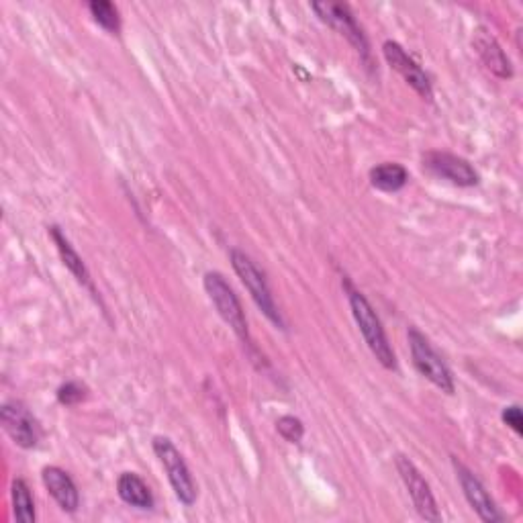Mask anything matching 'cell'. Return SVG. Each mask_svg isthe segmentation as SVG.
<instances>
[{
	"instance_id": "cell-1",
	"label": "cell",
	"mask_w": 523,
	"mask_h": 523,
	"mask_svg": "<svg viewBox=\"0 0 523 523\" xmlns=\"http://www.w3.org/2000/svg\"><path fill=\"white\" fill-rule=\"evenodd\" d=\"M344 289L348 293V301H350V309H352V315L362 331V336L370 348V352L374 354V358L383 364L385 368L389 370H395L397 368V358H395V352H393V346L389 344V338H387V331L383 327V323H380L376 311L372 309V305L368 303V299L356 291L352 287L350 280H344Z\"/></svg>"
},
{
	"instance_id": "cell-2",
	"label": "cell",
	"mask_w": 523,
	"mask_h": 523,
	"mask_svg": "<svg viewBox=\"0 0 523 523\" xmlns=\"http://www.w3.org/2000/svg\"><path fill=\"white\" fill-rule=\"evenodd\" d=\"M231 266L235 270V274L240 276L242 284L248 289V293L252 295L254 303L258 305V309L278 327L284 329V319L278 311V305L270 293L268 287V280L264 276V272L256 266V262L242 250H231Z\"/></svg>"
},
{
	"instance_id": "cell-3",
	"label": "cell",
	"mask_w": 523,
	"mask_h": 523,
	"mask_svg": "<svg viewBox=\"0 0 523 523\" xmlns=\"http://www.w3.org/2000/svg\"><path fill=\"white\" fill-rule=\"evenodd\" d=\"M409 348H411V358L413 364L417 368V372L421 376H425L430 380L432 385H436L442 393L446 395H454V376L450 372V368L446 366V362L442 360V356L432 348L430 340H427L419 329L411 327L409 329Z\"/></svg>"
},
{
	"instance_id": "cell-4",
	"label": "cell",
	"mask_w": 523,
	"mask_h": 523,
	"mask_svg": "<svg viewBox=\"0 0 523 523\" xmlns=\"http://www.w3.org/2000/svg\"><path fill=\"white\" fill-rule=\"evenodd\" d=\"M205 291H207L211 303L215 305L217 313L221 315V319L235 331L237 338L248 344L250 342V331H248V321H246L242 303L227 284V280L223 278V274L207 272L205 274Z\"/></svg>"
},
{
	"instance_id": "cell-5",
	"label": "cell",
	"mask_w": 523,
	"mask_h": 523,
	"mask_svg": "<svg viewBox=\"0 0 523 523\" xmlns=\"http://www.w3.org/2000/svg\"><path fill=\"white\" fill-rule=\"evenodd\" d=\"M154 452L160 458V462L168 474V481H170L178 501L184 505H193L197 501V485H195L193 474H190V468L186 466L182 454L178 452V448L172 444V440L158 436V438H154Z\"/></svg>"
},
{
	"instance_id": "cell-6",
	"label": "cell",
	"mask_w": 523,
	"mask_h": 523,
	"mask_svg": "<svg viewBox=\"0 0 523 523\" xmlns=\"http://www.w3.org/2000/svg\"><path fill=\"white\" fill-rule=\"evenodd\" d=\"M311 9L317 13V17L323 23H327L329 27H334L336 31H340L356 47V52L362 56V60L370 66V45H368V39H366L362 27L358 25V21L352 15L348 5L313 3Z\"/></svg>"
},
{
	"instance_id": "cell-7",
	"label": "cell",
	"mask_w": 523,
	"mask_h": 523,
	"mask_svg": "<svg viewBox=\"0 0 523 523\" xmlns=\"http://www.w3.org/2000/svg\"><path fill=\"white\" fill-rule=\"evenodd\" d=\"M0 421L11 440L25 450H31L41 440V425L21 401H7L0 409Z\"/></svg>"
},
{
	"instance_id": "cell-8",
	"label": "cell",
	"mask_w": 523,
	"mask_h": 523,
	"mask_svg": "<svg viewBox=\"0 0 523 523\" xmlns=\"http://www.w3.org/2000/svg\"><path fill=\"white\" fill-rule=\"evenodd\" d=\"M397 470L401 474V479L411 495V501L417 509V513L425 519V521H440L442 515H440V509H438V503H436V497L430 489V485H427V481L423 479V474L419 472V468L403 454L397 456Z\"/></svg>"
},
{
	"instance_id": "cell-9",
	"label": "cell",
	"mask_w": 523,
	"mask_h": 523,
	"mask_svg": "<svg viewBox=\"0 0 523 523\" xmlns=\"http://www.w3.org/2000/svg\"><path fill=\"white\" fill-rule=\"evenodd\" d=\"M454 470H456V477L458 483L462 487V493L466 497V501L470 503V507L477 511V515L487 521V523H495L503 519V513L499 511V507L495 505L493 497L489 495V491L485 489V485L474 477V472L470 468H466L458 458L452 460Z\"/></svg>"
},
{
	"instance_id": "cell-10",
	"label": "cell",
	"mask_w": 523,
	"mask_h": 523,
	"mask_svg": "<svg viewBox=\"0 0 523 523\" xmlns=\"http://www.w3.org/2000/svg\"><path fill=\"white\" fill-rule=\"evenodd\" d=\"M423 166L434 176L444 178L456 186H477L481 180L479 172L474 170L468 160L448 152H427L423 156Z\"/></svg>"
},
{
	"instance_id": "cell-11",
	"label": "cell",
	"mask_w": 523,
	"mask_h": 523,
	"mask_svg": "<svg viewBox=\"0 0 523 523\" xmlns=\"http://www.w3.org/2000/svg\"><path fill=\"white\" fill-rule=\"evenodd\" d=\"M383 52H385L387 62L405 78V82L413 90H417L423 99H432V80H430V76H427L421 70V66L411 56H407V52L403 50V47L397 41H385Z\"/></svg>"
},
{
	"instance_id": "cell-12",
	"label": "cell",
	"mask_w": 523,
	"mask_h": 523,
	"mask_svg": "<svg viewBox=\"0 0 523 523\" xmlns=\"http://www.w3.org/2000/svg\"><path fill=\"white\" fill-rule=\"evenodd\" d=\"M41 481L50 495L56 499L62 511L74 513L80 505V493L70 474L58 466H47L41 472Z\"/></svg>"
},
{
	"instance_id": "cell-13",
	"label": "cell",
	"mask_w": 523,
	"mask_h": 523,
	"mask_svg": "<svg viewBox=\"0 0 523 523\" xmlns=\"http://www.w3.org/2000/svg\"><path fill=\"white\" fill-rule=\"evenodd\" d=\"M472 45L474 50H477L479 58L483 60V64L499 78H511L513 76V68L511 62L507 58V54L503 52V47L499 45V41L487 31V29H477L472 37Z\"/></svg>"
},
{
	"instance_id": "cell-14",
	"label": "cell",
	"mask_w": 523,
	"mask_h": 523,
	"mask_svg": "<svg viewBox=\"0 0 523 523\" xmlns=\"http://www.w3.org/2000/svg\"><path fill=\"white\" fill-rule=\"evenodd\" d=\"M50 233H52V240H54V244H56V248H58V252H60V256H62V260H64V264H66V268L76 276V280L82 284V287L90 289L92 295H97V291H94V284H92V278H90V272H88L86 264L82 262V258L78 256V252L72 248L70 240L62 233V229L54 225V227H50Z\"/></svg>"
},
{
	"instance_id": "cell-15",
	"label": "cell",
	"mask_w": 523,
	"mask_h": 523,
	"mask_svg": "<svg viewBox=\"0 0 523 523\" xmlns=\"http://www.w3.org/2000/svg\"><path fill=\"white\" fill-rule=\"evenodd\" d=\"M117 493L123 499V503L135 507V509H152L154 507V495L150 487L141 481L133 472H123L117 481Z\"/></svg>"
},
{
	"instance_id": "cell-16",
	"label": "cell",
	"mask_w": 523,
	"mask_h": 523,
	"mask_svg": "<svg viewBox=\"0 0 523 523\" xmlns=\"http://www.w3.org/2000/svg\"><path fill=\"white\" fill-rule=\"evenodd\" d=\"M409 180V172L395 162H385L378 164L376 168L370 170V184L383 193H397Z\"/></svg>"
},
{
	"instance_id": "cell-17",
	"label": "cell",
	"mask_w": 523,
	"mask_h": 523,
	"mask_svg": "<svg viewBox=\"0 0 523 523\" xmlns=\"http://www.w3.org/2000/svg\"><path fill=\"white\" fill-rule=\"evenodd\" d=\"M13 513H15V519L21 523L35 521V503H33L31 491L23 479H17L13 483Z\"/></svg>"
},
{
	"instance_id": "cell-18",
	"label": "cell",
	"mask_w": 523,
	"mask_h": 523,
	"mask_svg": "<svg viewBox=\"0 0 523 523\" xmlns=\"http://www.w3.org/2000/svg\"><path fill=\"white\" fill-rule=\"evenodd\" d=\"M92 19L97 21L103 29L117 33L121 29V19H119V11L113 3L109 0H94V3L88 5Z\"/></svg>"
},
{
	"instance_id": "cell-19",
	"label": "cell",
	"mask_w": 523,
	"mask_h": 523,
	"mask_svg": "<svg viewBox=\"0 0 523 523\" xmlns=\"http://www.w3.org/2000/svg\"><path fill=\"white\" fill-rule=\"evenodd\" d=\"M276 430H278V434H280L284 440L291 442V444H299V442L303 440V436H305V425H303V421H301L299 417H293V415L280 417V419L276 421Z\"/></svg>"
},
{
	"instance_id": "cell-20",
	"label": "cell",
	"mask_w": 523,
	"mask_h": 523,
	"mask_svg": "<svg viewBox=\"0 0 523 523\" xmlns=\"http://www.w3.org/2000/svg\"><path fill=\"white\" fill-rule=\"evenodd\" d=\"M84 399H86V387L80 385L78 380H70V383L58 389V401L62 405H78Z\"/></svg>"
},
{
	"instance_id": "cell-21",
	"label": "cell",
	"mask_w": 523,
	"mask_h": 523,
	"mask_svg": "<svg viewBox=\"0 0 523 523\" xmlns=\"http://www.w3.org/2000/svg\"><path fill=\"white\" fill-rule=\"evenodd\" d=\"M501 417H503V421L511 427V430H513L517 436L523 434V419H521V409H519V405L505 407L503 413H501Z\"/></svg>"
}]
</instances>
